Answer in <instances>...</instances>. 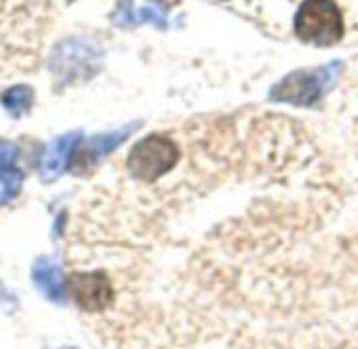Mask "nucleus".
I'll use <instances>...</instances> for the list:
<instances>
[{
    "mask_svg": "<svg viewBox=\"0 0 358 349\" xmlns=\"http://www.w3.org/2000/svg\"><path fill=\"white\" fill-rule=\"evenodd\" d=\"M31 281L36 289L52 304L61 306L65 302V279L59 262L50 255H42L31 266Z\"/></svg>",
    "mask_w": 358,
    "mask_h": 349,
    "instance_id": "0eeeda50",
    "label": "nucleus"
},
{
    "mask_svg": "<svg viewBox=\"0 0 358 349\" xmlns=\"http://www.w3.org/2000/svg\"><path fill=\"white\" fill-rule=\"evenodd\" d=\"M340 71H342L340 61H334L317 69H298L285 75L271 90V98L277 103H292V105H302V107L315 105L334 86Z\"/></svg>",
    "mask_w": 358,
    "mask_h": 349,
    "instance_id": "f257e3e1",
    "label": "nucleus"
},
{
    "mask_svg": "<svg viewBox=\"0 0 358 349\" xmlns=\"http://www.w3.org/2000/svg\"><path fill=\"white\" fill-rule=\"evenodd\" d=\"M155 23L159 27H166V19L162 13H157L155 8H141L136 10L134 4L130 0H120L117 10L113 13V23L122 25V27H130V25H138V23Z\"/></svg>",
    "mask_w": 358,
    "mask_h": 349,
    "instance_id": "9d476101",
    "label": "nucleus"
},
{
    "mask_svg": "<svg viewBox=\"0 0 358 349\" xmlns=\"http://www.w3.org/2000/svg\"><path fill=\"white\" fill-rule=\"evenodd\" d=\"M17 144L0 140V205L19 195L23 174L17 168Z\"/></svg>",
    "mask_w": 358,
    "mask_h": 349,
    "instance_id": "1a4fd4ad",
    "label": "nucleus"
},
{
    "mask_svg": "<svg viewBox=\"0 0 358 349\" xmlns=\"http://www.w3.org/2000/svg\"><path fill=\"white\" fill-rule=\"evenodd\" d=\"M80 140H82V132L80 130H73V132H67V134L57 136L48 144V149L42 155L40 168H38L42 182H55L69 168L71 157H73V151L80 144Z\"/></svg>",
    "mask_w": 358,
    "mask_h": 349,
    "instance_id": "423d86ee",
    "label": "nucleus"
},
{
    "mask_svg": "<svg viewBox=\"0 0 358 349\" xmlns=\"http://www.w3.org/2000/svg\"><path fill=\"white\" fill-rule=\"evenodd\" d=\"M294 31L302 42L331 46L344 36L342 10L334 0H304L296 13Z\"/></svg>",
    "mask_w": 358,
    "mask_h": 349,
    "instance_id": "f03ea898",
    "label": "nucleus"
},
{
    "mask_svg": "<svg viewBox=\"0 0 358 349\" xmlns=\"http://www.w3.org/2000/svg\"><path fill=\"white\" fill-rule=\"evenodd\" d=\"M63 52L61 50H55V57H52V65H55V71L57 73H63L67 77L71 75H78L82 77V71L84 69H92V57L94 52L88 50V44L86 42H80V40H73V42H67V44H61Z\"/></svg>",
    "mask_w": 358,
    "mask_h": 349,
    "instance_id": "6e6552de",
    "label": "nucleus"
},
{
    "mask_svg": "<svg viewBox=\"0 0 358 349\" xmlns=\"http://www.w3.org/2000/svg\"><path fill=\"white\" fill-rule=\"evenodd\" d=\"M141 124H128L115 132H109V134H96V136H90L78 151H73V157H71V163L69 168L76 172V174H86V172H92L94 165L105 159L111 151H115L120 144H124L128 140V136L138 128Z\"/></svg>",
    "mask_w": 358,
    "mask_h": 349,
    "instance_id": "20e7f679",
    "label": "nucleus"
},
{
    "mask_svg": "<svg viewBox=\"0 0 358 349\" xmlns=\"http://www.w3.org/2000/svg\"><path fill=\"white\" fill-rule=\"evenodd\" d=\"M178 147L164 134H151L134 144L128 155V170L143 182H153L178 163Z\"/></svg>",
    "mask_w": 358,
    "mask_h": 349,
    "instance_id": "7ed1b4c3",
    "label": "nucleus"
},
{
    "mask_svg": "<svg viewBox=\"0 0 358 349\" xmlns=\"http://www.w3.org/2000/svg\"><path fill=\"white\" fill-rule=\"evenodd\" d=\"M0 103L2 107L8 111L10 117L19 119L21 115H25L29 109H31V103H34V90L25 84H19V86H10L6 88L2 94H0Z\"/></svg>",
    "mask_w": 358,
    "mask_h": 349,
    "instance_id": "9b49d317",
    "label": "nucleus"
},
{
    "mask_svg": "<svg viewBox=\"0 0 358 349\" xmlns=\"http://www.w3.org/2000/svg\"><path fill=\"white\" fill-rule=\"evenodd\" d=\"M67 287L73 302L86 312H101L113 302V287L103 272H78Z\"/></svg>",
    "mask_w": 358,
    "mask_h": 349,
    "instance_id": "39448f33",
    "label": "nucleus"
}]
</instances>
